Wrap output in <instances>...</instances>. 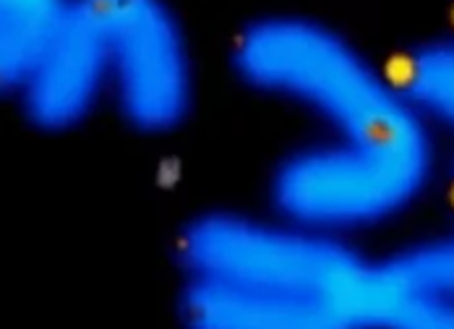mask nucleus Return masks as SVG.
Listing matches in <instances>:
<instances>
[{
  "label": "nucleus",
  "instance_id": "4",
  "mask_svg": "<svg viewBox=\"0 0 454 329\" xmlns=\"http://www.w3.org/2000/svg\"><path fill=\"white\" fill-rule=\"evenodd\" d=\"M107 84L141 134L176 131L193 105V66L178 16L154 0H99Z\"/></svg>",
  "mask_w": 454,
  "mask_h": 329
},
{
  "label": "nucleus",
  "instance_id": "10",
  "mask_svg": "<svg viewBox=\"0 0 454 329\" xmlns=\"http://www.w3.org/2000/svg\"><path fill=\"white\" fill-rule=\"evenodd\" d=\"M450 201H452V209H454V170H452V184H450Z\"/></svg>",
  "mask_w": 454,
  "mask_h": 329
},
{
  "label": "nucleus",
  "instance_id": "2",
  "mask_svg": "<svg viewBox=\"0 0 454 329\" xmlns=\"http://www.w3.org/2000/svg\"><path fill=\"white\" fill-rule=\"evenodd\" d=\"M176 256L185 280L337 298L358 306L371 327L373 259L348 246L342 235L282 217L270 223L235 212H207L178 233Z\"/></svg>",
  "mask_w": 454,
  "mask_h": 329
},
{
  "label": "nucleus",
  "instance_id": "9",
  "mask_svg": "<svg viewBox=\"0 0 454 329\" xmlns=\"http://www.w3.org/2000/svg\"><path fill=\"white\" fill-rule=\"evenodd\" d=\"M389 76L426 123L454 131V37L412 45Z\"/></svg>",
  "mask_w": 454,
  "mask_h": 329
},
{
  "label": "nucleus",
  "instance_id": "8",
  "mask_svg": "<svg viewBox=\"0 0 454 329\" xmlns=\"http://www.w3.org/2000/svg\"><path fill=\"white\" fill-rule=\"evenodd\" d=\"M68 3L5 0L0 8V82L5 92H19L55 43Z\"/></svg>",
  "mask_w": 454,
  "mask_h": 329
},
{
  "label": "nucleus",
  "instance_id": "1",
  "mask_svg": "<svg viewBox=\"0 0 454 329\" xmlns=\"http://www.w3.org/2000/svg\"><path fill=\"white\" fill-rule=\"evenodd\" d=\"M238 79L262 94L306 107L337 141L365 146L431 144L428 123L389 74L334 29L301 16H264L232 45Z\"/></svg>",
  "mask_w": 454,
  "mask_h": 329
},
{
  "label": "nucleus",
  "instance_id": "3",
  "mask_svg": "<svg viewBox=\"0 0 454 329\" xmlns=\"http://www.w3.org/2000/svg\"><path fill=\"white\" fill-rule=\"evenodd\" d=\"M434 170V144L365 146L332 141L285 157L272 176V201L287 223L321 233L392 220L420 196Z\"/></svg>",
  "mask_w": 454,
  "mask_h": 329
},
{
  "label": "nucleus",
  "instance_id": "6",
  "mask_svg": "<svg viewBox=\"0 0 454 329\" xmlns=\"http://www.w3.org/2000/svg\"><path fill=\"white\" fill-rule=\"evenodd\" d=\"M183 329H371L365 314L345 301L185 280L178 298Z\"/></svg>",
  "mask_w": 454,
  "mask_h": 329
},
{
  "label": "nucleus",
  "instance_id": "5",
  "mask_svg": "<svg viewBox=\"0 0 454 329\" xmlns=\"http://www.w3.org/2000/svg\"><path fill=\"white\" fill-rule=\"evenodd\" d=\"M107 84V47L97 3H68L45 58L16 92L27 121L50 134L87 121Z\"/></svg>",
  "mask_w": 454,
  "mask_h": 329
},
{
  "label": "nucleus",
  "instance_id": "7",
  "mask_svg": "<svg viewBox=\"0 0 454 329\" xmlns=\"http://www.w3.org/2000/svg\"><path fill=\"white\" fill-rule=\"evenodd\" d=\"M373 329H454V233L373 262Z\"/></svg>",
  "mask_w": 454,
  "mask_h": 329
}]
</instances>
